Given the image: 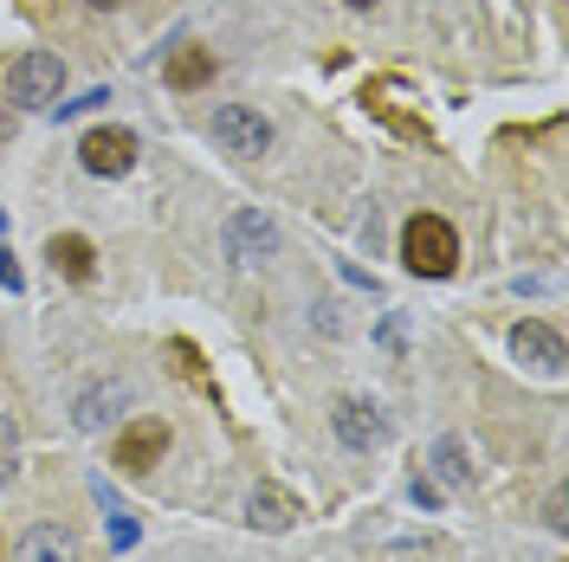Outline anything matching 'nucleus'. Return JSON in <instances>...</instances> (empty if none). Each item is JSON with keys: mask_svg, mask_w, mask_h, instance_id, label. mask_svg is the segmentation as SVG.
Returning a JSON list of instances; mask_svg holds the SVG:
<instances>
[{"mask_svg": "<svg viewBox=\"0 0 569 562\" xmlns=\"http://www.w3.org/2000/svg\"><path fill=\"white\" fill-rule=\"evenodd\" d=\"M401 265H408L415 279H447V272L460 265V233H453L440 213H415V220L401 227Z\"/></svg>", "mask_w": 569, "mask_h": 562, "instance_id": "nucleus-1", "label": "nucleus"}, {"mask_svg": "<svg viewBox=\"0 0 569 562\" xmlns=\"http://www.w3.org/2000/svg\"><path fill=\"white\" fill-rule=\"evenodd\" d=\"M66 91V59L59 52H20L7 66V104L20 110H52Z\"/></svg>", "mask_w": 569, "mask_h": 562, "instance_id": "nucleus-2", "label": "nucleus"}, {"mask_svg": "<svg viewBox=\"0 0 569 562\" xmlns=\"http://www.w3.org/2000/svg\"><path fill=\"white\" fill-rule=\"evenodd\" d=\"M208 130H213V142H220L227 155H240V162H259V155L272 149V123L252 104H220L208 117Z\"/></svg>", "mask_w": 569, "mask_h": 562, "instance_id": "nucleus-3", "label": "nucleus"}, {"mask_svg": "<svg viewBox=\"0 0 569 562\" xmlns=\"http://www.w3.org/2000/svg\"><path fill=\"white\" fill-rule=\"evenodd\" d=\"M78 162H84V175H98V181L130 175V169H137V137L117 130V123H104V130H91V137L78 142Z\"/></svg>", "mask_w": 569, "mask_h": 562, "instance_id": "nucleus-4", "label": "nucleus"}, {"mask_svg": "<svg viewBox=\"0 0 569 562\" xmlns=\"http://www.w3.org/2000/svg\"><path fill=\"white\" fill-rule=\"evenodd\" d=\"M162 453H169V421H156V414L130 421L110 440V459H117L123 472H149V465H162Z\"/></svg>", "mask_w": 569, "mask_h": 562, "instance_id": "nucleus-5", "label": "nucleus"}, {"mask_svg": "<svg viewBox=\"0 0 569 562\" xmlns=\"http://www.w3.org/2000/svg\"><path fill=\"white\" fill-rule=\"evenodd\" d=\"M272 252H279V227H272L266 213L240 208L227 220V259H233V265H266Z\"/></svg>", "mask_w": 569, "mask_h": 562, "instance_id": "nucleus-6", "label": "nucleus"}, {"mask_svg": "<svg viewBox=\"0 0 569 562\" xmlns=\"http://www.w3.org/2000/svg\"><path fill=\"white\" fill-rule=\"evenodd\" d=\"M511 355H518L525 369H537V375H563V362H569L563 337H557L543 317H525V323L511 330Z\"/></svg>", "mask_w": 569, "mask_h": 562, "instance_id": "nucleus-7", "label": "nucleus"}, {"mask_svg": "<svg viewBox=\"0 0 569 562\" xmlns=\"http://www.w3.org/2000/svg\"><path fill=\"white\" fill-rule=\"evenodd\" d=\"M330 426H337V440L356 446V453H376V446L389 440V421H382V408H376V401H337Z\"/></svg>", "mask_w": 569, "mask_h": 562, "instance_id": "nucleus-8", "label": "nucleus"}, {"mask_svg": "<svg viewBox=\"0 0 569 562\" xmlns=\"http://www.w3.org/2000/svg\"><path fill=\"white\" fill-rule=\"evenodd\" d=\"M13 562H78V536L66 524H33L13 543Z\"/></svg>", "mask_w": 569, "mask_h": 562, "instance_id": "nucleus-9", "label": "nucleus"}, {"mask_svg": "<svg viewBox=\"0 0 569 562\" xmlns=\"http://www.w3.org/2000/svg\"><path fill=\"white\" fill-rule=\"evenodd\" d=\"M208 78H213V52L208 46H176L169 66H162V84H169V91H201Z\"/></svg>", "mask_w": 569, "mask_h": 562, "instance_id": "nucleus-10", "label": "nucleus"}, {"mask_svg": "<svg viewBox=\"0 0 569 562\" xmlns=\"http://www.w3.org/2000/svg\"><path fill=\"white\" fill-rule=\"evenodd\" d=\"M46 259H52V272H66L78 284L98 272V252H91V240H78V233H52L46 240Z\"/></svg>", "mask_w": 569, "mask_h": 562, "instance_id": "nucleus-11", "label": "nucleus"}, {"mask_svg": "<svg viewBox=\"0 0 569 562\" xmlns=\"http://www.w3.org/2000/svg\"><path fill=\"white\" fill-rule=\"evenodd\" d=\"M117 408H130V382H104V388H91L84 401H78V426L84 433H98V426L117 414Z\"/></svg>", "mask_w": 569, "mask_h": 562, "instance_id": "nucleus-12", "label": "nucleus"}, {"mask_svg": "<svg viewBox=\"0 0 569 562\" xmlns=\"http://www.w3.org/2000/svg\"><path fill=\"white\" fill-rule=\"evenodd\" d=\"M433 472H440V485H472V465H466V446L460 440H433Z\"/></svg>", "mask_w": 569, "mask_h": 562, "instance_id": "nucleus-13", "label": "nucleus"}, {"mask_svg": "<svg viewBox=\"0 0 569 562\" xmlns=\"http://www.w3.org/2000/svg\"><path fill=\"white\" fill-rule=\"evenodd\" d=\"M247 518H252V524H259V530H284V524H291V504H284L279 492H252Z\"/></svg>", "mask_w": 569, "mask_h": 562, "instance_id": "nucleus-14", "label": "nucleus"}, {"mask_svg": "<svg viewBox=\"0 0 569 562\" xmlns=\"http://www.w3.org/2000/svg\"><path fill=\"white\" fill-rule=\"evenodd\" d=\"M20 465V426H13V414H0V479Z\"/></svg>", "mask_w": 569, "mask_h": 562, "instance_id": "nucleus-15", "label": "nucleus"}, {"mask_svg": "<svg viewBox=\"0 0 569 562\" xmlns=\"http://www.w3.org/2000/svg\"><path fill=\"white\" fill-rule=\"evenodd\" d=\"M98 104H110L104 84H98V91H84V98H71V104H52V117H59V123H71V117H84V110H98Z\"/></svg>", "mask_w": 569, "mask_h": 562, "instance_id": "nucleus-16", "label": "nucleus"}, {"mask_svg": "<svg viewBox=\"0 0 569 562\" xmlns=\"http://www.w3.org/2000/svg\"><path fill=\"white\" fill-rule=\"evenodd\" d=\"M543 524H550V530H569V504H563V492H550V504H543Z\"/></svg>", "mask_w": 569, "mask_h": 562, "instance_id": "nucleus-17", "label": "nucleus"}, {"mask_svg": "<svg viewBox=\"0 0 569 562\" xmlns=\"http://www.w3.org/2000/svg\"><path fill=\"white\" fill-rule=\"evenodd\" d=\"M0 284H7V291H20V284H27V279H20V265H13V252H7V247H0Z\"/></svg>", "mask_w": 569, "mask_h": 562, "instance_id": "nucleus-18", "label": "nucleus"}, {"mask_svg": "<svg viewBox=\"0 0 569 562\" xmlns=\"http://www.w3.org/2000/svg\"><path fill=\"white\" fill-rule=\"evenodd\" d=\"M13 142V117H7V104H0V149Z\"/></svg>", "mask_w": 569, "mask_h": 562, "instance_id": "nucleus-19", "label": "nucleus"}, {"mask_svg": "<svg viewBox=\"0 0 569 562\" xmlns=\"http://www.w3.org/2000/svg\"><path fill=\"white\" fill-rule=\"evenodd\" d=\"M84 7H91V13H117V7H123V0H84Z\"/></svg>", "mask_w": 569, "mask_h": 562, "instance_id": "nucleus-20", "label": "nucleus"}, {"mask_svg": "<svg viewBox=\"0 0 569 562\" xmlns=\"http://www.w3.org/2000/svg\"><path fill=\"white\" fill-rule=\"evenodd\" d=\"M343 7H376V0H343Z\"/></svg>", "mask_w": 569, "mask_h": 562, "instance_id": "nucleus-21", "label": "nucleus"}]
</instances>
